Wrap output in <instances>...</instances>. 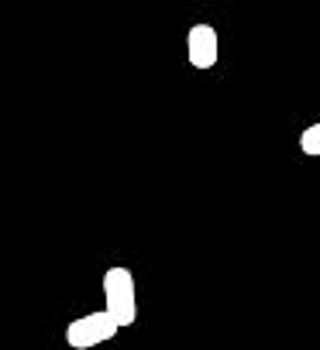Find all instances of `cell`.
Returning <instances> with one entry per match:
<instances>
[{"instance_id":"1","label":"cell","mask_w":320,"mask_h":350,"mask_svg":"<svg viewBox=\"0 0 320 350\" xmlns=\"http://www.w3.org/2000/svg\"><path fill=\"white\" fill-rule=\"evenodd\" d=\"M103 306L117 316L121 326H134L138 319V292H134V275L121 265L103 271Z\"/></svg>"},{"instance_id":"2","label":"cell","mask_w":320,"mask_h":350,"mask_svg":"<svg viewBox=\"0 0 320 350\" xmlns=\"http://www.w3.org/2000/svg\"><path fill=\"white\" fill-rule=\"evenodd\" d=\"M117 329H121L117 316L103 306L100 312H86V316L73 319V323L66 326V343H69L73 350H90V347H100V343L114 340Z\"/></svg>"},{"instance_id":"3","label":"cell","mask_w":320,"mask_h":350,"mask_svg":"<svg viewBox=\"0 0 320 350\" xmlns=\"http://www.w3.org/2000/svg\"><path fill=\"white\" fill-rule=\"evenodd\" d=\"M221 49V38H217V28L214 25H193L190 35H186V59L193 69H210L217 62V52Z\"/></svg>"},{"instance_id":"4","label":"cell","mask_w":320,"mask_h":350,"mask_svg":"<svg viewBox=\"0 0 320 350\" xmlns=\"http://www.w3.org/2000/svg\"><path fill=\"white\" fill-rule=\"evenodd\" d=\"M299 151H303L306 158H320V120L310 124V127L299 134Z\"/></svg>"}]
</instances>
